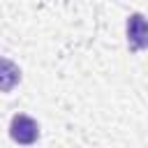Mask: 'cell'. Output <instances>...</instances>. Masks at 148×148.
I'll list each match as a JSON object with an SVG mask.
<instances>
[{
    "label": "cell",
    "instance_id": "cell-2",
    "mask_svg": "<svg viewBox=\"0 0 148 148\" xmlns=\"http://www.w3.org/2000/svg\"><path fill=\"white\" fill-rule=\"evenodd\" d=\"M127 44L132 51L148 49V18L143 14L127 16Z\"/></svg>",
    "mask_w": 148,
    "mask_h": 148
},
{
    "label": "cell",
    "instance_id": "cell-3",
    "mask_svg": "<svg viewBox=\"0 0 148 148\" xmlns=\"http://www.w3.org/2000/svg\"><path fill=\"white\" fill-rule=\"evenodd\" d=\"M21 81V69L16 62H12L9 58L0 56V92H9L18 86Z\"/></svg>",
    "mask_w": 148,
    "mask_h": 148
},
{
    "label": "cell",
    "instance_id": "cell-1",
    "mask_svg": "<svg viewBox=\"0 0 148 148\" xmlns=\"http://www.w3.org/2000/svg\"><path fill=\"white\" fill-rule=\"evenodd\" d=\"M9 136H12L16 143H21V146H30V143H35L37 136H39V125H37V120H32L30 116L16 113V116L12 118V123H9Z\"/></svg>",
    "mask_w": 148,
    "mask_h": 148
}]
</instances>
